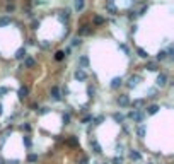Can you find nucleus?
Returning a JSON list of instances; mask_svg holds the SVG:
<instances>
[{"mask_svg": "<svg viewBox=\"0 0 174 164\" xmlns=\"http://www.w3.org/2000/svg\"><path fill=\"white\" fill-rule=\"evenodd\" d=\"M128 116H130L132 120H135V122H142V120H144V113H142V111H138V110H133Z\"/></svg>", "mask_w": 174, "mask_h": 164, "instance_id": "obj_1", "label": "nucleus"}, {"mask_svg": "<svg viewBox=\"0 0 174 164\" xmlns=\"http://www.w3.org/2000/svg\"><path fill=\"white\" fill-rule=\"evenodd\" d=\"M157 86L159 87H166L167 86V75L166 74H159L157 75Z\"/></svg>", "mask_w": 174, "mask_h": 164, "instance_id": "obj_2", "label": "nucleus"}, {"mask_svg": "<svg viewBox=\"0 0 174 164\" xmlns=\"http://www.w3.org/2000/svg\"><path fill=\"white\" fill-rule=\"evenodd\" d=\"M73 75H75V79H77V80H85V79H87V72H85V70H82V68L75 70V74H73Z\"/></svg>", "mask_w": 174, "mask_h": 164, "instance_id": "obj_3", "label": "nucleus"}, {"mask_svg": "<svg viewBox=\"0 0 174 164\" xmlns=\"http://www.w3.org/2000/svg\"><path fill=\"white\" fill-rule=\"evenodd\" d=\"M118 104H120V106H128V104H130V98H128L126 94H121V96L118 98Z\"/></svg>", "mask_w": 174, "mask_h": 164, "instance_id": "obj_4", "label": "nucleus"}, {"mask_svg": "<svg viewBox=\"0 0 174 164\" xmlns=\"http://www.w3.org/2000/svg\"><path fill=\"white\" fill-rule=\"evenodd\" d=\"M51 98H53L55 101H60V99H62V96H60V89H58L56 86L51 87Z\"/></svg>", "mask_w": 174, "mask_h": 164, "instance_id": "obj_5", "label": "nucleus"}, {"mask_svg": "<svg viewBox=\"0 0 174 164\" xmlns=\"http://www.w3.org/2000/svg\"><path fill=\"white\" fill-rule=\"evenodd\" d=\"M138 80H140L138 75H132V77L128 79V87H135V86L138 84Z\"/></svg>", "mask_w": 174, "mask_h": 164, "instance_id": "obj_6", "label": "nucleus"}, {"mask_svg": "<svg viewBox=\"0 0 174 164\" xmlns=\"http://www.w3.org/2000/svg\"><path fill=\"white\" fill-rule=\"evenodd\" d=\"M121 84H123V80H121V77H114V79L111 80V87H113V89H118V87H120Z\"/></svg>", "mask_w": 174, "mask_h": 164, "instance_id": "obj_7", "label": "nucleus"}, {"mask_svg": "<svg viewBox=\"0 0 174 164\" xmlns=\"http://www.w3.org/2000/svg\"><path fill=\"white\" fill-rule=\"evenodd\" d=\"M27 94H29V89H27L26 86H22V87L19 89V98H21V99H26Z\"/></svg>", "mask_w": 174, "mask_h": 164, "instance_id": "obj_8", "label": "nucleus"}, {"mask_svg": "<svg viewBox=\"0 0 174 164\" xmlns=\"http://www.w3.org/2000/svg\"><path fill=\"white\" fill-rule=\"evenodd\" d=\"M15 58H17V60H22V58H26V50H24V48H19V50L15 51Z\"/></svg>", "mask_w": 174, "mask_h": 164, "instance_id": "obj_9", "label": "nucleus"}, {"mask_svg": "<svg viewBox=\"0 0 174 164\" xmlns=\"http://www.w3.org/2000/svg\"><path fill=\"white\" fill-rule=\"evenodd\" d=\"M157 111H159V106H157V104H152V106L147 108V113H149V115H155Z\"/></svg>", "mask_w": 174, "mask_h": 164, "instance_id": "obj_10", "label": "nucleus"}, {"mask_svg": "<svg viewBox=\"0 0 174 164\" xmlns=\"http://www.w3.org/2000/svg\"><path fill=\"white\" fill-rule=\"evenodd\" d=\"M130 157H132L133 161H140V159H142L140 152H137V151H132V152H130Z\"/></svg>", "mask_w": 174, "mask_h": 164, "instance_id": "obj_11", "label": "nucleus"}, {"mask_svg": "<svg viewBox=\"0 0 174 164\" xmlns=\"http://www.w3.org/2000/svg\"><path fill=\"white\" fill-rule=\"evenodd\" d=\"M9 24H10V17H0V27L9 26Z\"/></svg>", "mask_w": 174, "mask_h": 164, "instance_id": "obj_12", "label": "nucleus"}, {"mask_svg": "<svg viewBox=\"0 0 174 164\" xmlns=\"http://www.w3.org/2000/svg\"><path fill=\"white\" fill-rule=\"evenodd\" d=\"M94 24H97V26L104 24V17H101V15H94Z\"/></svg>", "mask_w": 174, "mask_h": 164, "instance_id": "obj_13", "label": "nucleus"}, {"mask_svg": "<svg viewBox=\"0 0 174 164\" xmlns=\"http://www.w3.org/2000/svg\"><path fill=\"white\" fill-rule=\"evenodd\" d=\"M137 53H138V56H142V58H147V56H149V53H147L144 48H138V50H137Z\"/></svg>", "mask_w": 174, "mask_h": 164, "instance_id": "obj_14", "label": "nucleus"}, {"mask_svg": "<svg viewBox=\"0 0 174 164\" xmlns=\"http://www.w3.org/2000/svg\"><path fill=\"white\" fill-rule=\"evenodd\" d=\"M55 58H56L58 62H60V60H63V58H65V51H62V50H60V51H56V53H55Z\"/></svg>", "mask_w": 174, "mask_h": 164, "instance_id": "obj_15", "label": "nucleus"}, {"mask_svg": "<svg viewBox=\"0 0 174 164\" xmlns=\"http://www.w3.org/2000/svg\"><path fill=\"white\" fill-rule=\"evenodd\" d=\"M24 65H26L27 68H31V67H34V60H32V58H26V60H24Z\"/></svg>", "mask_w": 174, "mask_h": 164, "instance_id": "obj_16", "label": "nucleus"}, {"mask_svg": "<svg viewBox=\"0 0 174 164\" xmlns=\"http://www.w3.org/2000/svg\"><path fill=\"white\" fill-rule=\"evenodd\" d=\"M147 68L152 70V72H155V70H157V63H155V62H149V63H147Z\"/></svg>", "mask_w": 174, "mask_h": 164, "instance_id": "obj_17", "label": "nucleus"}, {"mask_svg": "<svg viewBox=\"0 0 174 164\" xmlns=\"http://www.w3.org/2000/svg\"><path fill=\"white\" fill-rule=\"evenodd\" d=\"M106 9H108V10H111V12H116V7H114V3H113V2H106Z\"/></svg>", "mask_w": 174, "mask_h": 164, "instance_id": "obj_18", "label": "nucleus"}, {"mask_svg": "<svg viewBox=\"0 0 174 164\" xmlns=\"http://www.w3.org/2000/svg\"><path fill=\"white\" fill-rule=\"evenodd\" d=\"M92 147H94V152H96V154H101V145H99L96 140L92 142Z\"/></svg>", "mask_w": 174, "mask_h": 164, "instance_id": "obj_19", "label": "nucleus"}, {"mask_svg": "<svg viewBox=\"0 0 174 164\" xmlns=\"http://www.w3.org/2000/svg\"><path fill=\"white\" fill-rule=\"evenodd\" d=\"M84 9V2L82 0H77L75 2V10H82Z\"/></svg>", "mask_w": 174, "mask_h": 164, "instance_id": "obj_20", "label": "nucleus"}, {"mask_svg": "<svg viewBox=\"0 0 174 164\" xmlns=\"http://www.w3.org/2000/svg\"><path fill=\"white\" fill-rule=\"evenodd\" d=\"M89 33H91L89 26H82V29H80V34H82V36H85V34H89Z\"/></svg>", "mask_w": 174, "mask_h": 164, "instance_id": "obj_21", "label": "nucleus"}, {"mask_svg": "<svg viewBox=\"0 0 174 164\" xmlns=\"http://www.w3.org/2000/svg\"><path fill=\"white\" fill-rule=\"evenodd\" d=\"M137 133H138V137H145V127H138Z\"/></svg>", "mask_w": 174, "mask_h": 164, "instance_id": "obj_22", "label": "nucleus"}, {"mask_svg": "<svg viewBox=\"0 0 174 164\" xmlns=\"http://www.w3.org/2000/svg\"><path fill=\"white\" fill-rule=\"evenodd\" d=\"M27 161H29V163H36V161H38V156H36V154H29V156H27Z\"/></svg>", "mask_w": 174, "mask_h": 164, "instance_id": "obj_23", "label": "nucleus"}, {"mask_svg": "<svg viewBox=\"0 0 174 164\" xmlns=\"http://www.w3.org/2000/svg\"><path fill=\"white\" fill-rule=\"evenodd\" d=\"M166 58H167V55H166V51H161V53L157 55V60H161V62H162V60H166Z\"/></svg>", "mask_w": 174, "mask_h": 164, "instance_id": "obj_24", "label": "nucleus"}, {"mask_svg": "<svg viewBox=\"0 0 174 164\" xmlns=\"http://www.w3.org/2000/svg\"><path fill=\"white\" fill-rule=\"evenodd\" d=\"M5 9H7V12H14V10H15V5H14V3H7Z\"/></svg>", "mask_w": 174, "mask_h": 164, "instance_id": "obj_25", "label": "nucleus"}, {"mask_svg": "<svg viewBox=\"0 0 174 164\" xmlns=\"http://www.w3.org/2000/svg\"><path fill=\"white\" fill-rule=\"evenodd\" d=\"M80 63H82L84 67H87V65H89V58H87V56H82V58H80Z\"/></svg>", "mask_w": 174, "mask_h": 164, "instance_id": "obj_26", "label": "nucleus"}, {"mask_svg": "<svg viewBox=\"0 0 174 164\" xmlns=\"http://www.w3.org/2000/svg\"><path fill=\"white\" fill-rule=\"evenodd\" d=\"M113 118H114L116 122H123V115H120V113H114V115H113Z\"/></svg>", "mask_w": 174, "mask_h": 164, "instance_id": "obj_27", "label": "nucleus"}, {"mask_svg": "<svg viewBox=\"0 0 174 164\" xmlns=\"http://www.w3.org/2000/svg\"><path fill=\"white\" fill-rule=\"evenodd\" d=\"M142 104H144V99H137V101H133V106H137V108L142 106Z\"/></svg>", "mask_w": 174, "mask_h": 164, "instance_id": "obj_28", "label": "nucleus"}, {"mask_svg": "<svg viewBox=\"0 0 174 164\" xmlns=\"http://www.w3.org/2000/svg\"><path fill=\"white\" fill-rule=\"evenodd\" d=\"M79 164H89V159H87L85 156H82V157H80V161H79Z\"/></svg>", "mask_w": 174, "mask_h": 164, "instance_id": "obj_29", "label": "nucleus"}, {"mask_svg": "<svg viewBox=\"0 0 174 164\" xmlns=\"http://www.w3.org/2000/svg\"><path fill=\"white\" fill-rule=\"evenodd\" d=\"M113 164H121V157H114V159H113Z\"/></svg>", "mask_w": 174, "mask_h": 164, "instance_id": "obj_30", "label": "nucleus"}, {"mask_svg": "<svg viewBox=\"0 0 174 164\" xmlns=\"http://www.w3.org/2000/svg\"><path fill=\"white\" fill-rule=\"evenodd\" d=\"M91 120H92V116H85V118H84V120H82V123H89V122H91Z\"/></svg>", "mask_w": 174, "mask_h": 164, "instance_id": "obj_31", "label": "nucleus"}, {"mask_svg": "<svg viewBox=\"0 0 174 164\" xmlns=\"http://www.w3.org/2000/svg\"><path fill=\"white\" fill-rule=\"evenodd\" d=\"M103 120H104V116H97V118H96V125H99Z\"/></svg>", "mask_w": 174, "mask_h": 164, "instance_id": "obj_32", "label": "nucleus"}, {"mask_svg": "<svg viewBox=\"0 0 174 164\" xmlns=\"http://www.w3.org/2000/svg\"><path fill=\"white\" fill-rule=\"evenodd\" d=\"M68 144H70V145H77V140H75V139H73V137H72V139H70V140H68Z\"/></svg>", "mask_w": 174, "mask_h": 164, "instance_id": "obj_33", "label": "nucleus"}, {"mask_svg": "<svg viewBox=\"0 0 174 164\" xmlns=\"http://www.w3.org/2000/svg\"><path fill=\"white\" fill-rule=\"evenodd\" d=\"M120 48H121V50H123V51H125V53H128V48H126V46H125V44H120Z\"/></svg>", "mask_w": 174, "mask_h": 164, "instance_id": "obj_34", "label": "nucleus"}, {"mask_svg": "<svg viewBox=\"0 0 174 164\" xmlns=\"http://www.w3.org/2000/svg\"><path fill=\"white\" fill-rule=\"evenodd\" d=\"M63 120H65V123H68V122H70V115H65Z\"/></svg>", "mask_w": 174, "mask_h": 164, "instance_id": "obj_35", "label": "nucleus"}, {"mask_svg": "<svg viewBox=\"0 0 174 164\" xmlns=\"http://www.w3.org/2000/svg\"><path fill=\"white\" fill-rule=\"evenodd\" d=\"M24 144H26V145H27V147H29V145H31V140H29V139H27V137H26V139H24Z\"/></svg>", "mask_w": 174, "mask_h": 164, "instance_id": "obj_36", "label": "nucleus"}, {"mask_svg": "<svg viewBox=\"0 0 174 164\" xmlns=\"http://www.w3.org/2000/svg\"><path fill=\"white\" fill-rule=\"evenodd\" d=\"M9 164H19V161H10Z\"/></svg>", "mask_w": 174, "mask_h": 164, "instance_id": "obj_37", "label": "nucleus"}, {"mask_svg": "<svg viewBox=\"0 0 174 164\" xmlns=\"http://www.w3.org/2000/svg\"><path fill=\"white\" fill-rule=\"evenodd\" d=\"M0 115H2V104H0Z\"/></svg>", "mask_w": 174, "mask_h": 164, "instance_id": "obj_38", "label": "nucleus"}]
</instances>
